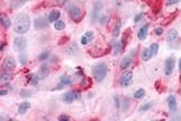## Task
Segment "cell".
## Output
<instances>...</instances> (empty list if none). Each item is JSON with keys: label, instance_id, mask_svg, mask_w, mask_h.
Returning <instances> with one entry per match:
<instances>
[{"label": "cell", "instance_id": "obj_1", "mask_svg": "<svg viewBox=\"0 0 181 121\" xmlns=\"http://www.w3.org/2000/svg\"><path fill=\"white\" fill-rule=\"evenodd\" d=\"M13 28L17 34H20V35L26 34L30 28V18H29V16L25 13H18L15 17V20L13 23Z\"/></svg>", "mask_w": 181, "mask_h": 121}, {"label": "cell", "instance_id": "obj_2", "mask_svg": "<svg viewBox=\"0 0 181 121\" xmlns=\"http://www.w3.org/2000/svg\"><path fill=\"white\" fill-rule=\"evenodd\" d=\"M92 74H93L94 81L100 83L105 79L107 74V65L106 63H99L92 68Z\"/></svg>", "mask_w": 181, "mask_h": 121}, {"label": "cell", "instance_id": "obj_3", "mask_svg": "<svg viewBox=\"0 0 181 121\" xmlns=\"http://www.w3.org/2000/svg\"><path fill=\"white\" fill-rule=\"evenodd\" d=\"M66 10L73 21H80L82 19V13H80V9L77 6L69 5V6L66 7Z\"/></svg>", "mask_w": 181, "mask_h": 121}, {"label": "cell", "instance_id": "obj_4", "mask_svg": "<svg viewBox=\"0 0 181 121\" xmlns=\"http://www.w3.org/2000/svg\"><path fill=\"white\" fill-rule=\"evenodd\" d=\"M132 77H133V72L132 71H124L120 77V84L122 87H129L132 84Z\"/></svg>", "mask_w": 181, "mask_h": 121}, {"label": "cell", "instance_id": "obj_5", "mask_svg": "<svg viewBox=\"0 0 181 121\" xmlns=\"http://www.w3.org/2000/svg\"><path fill=\"white\" fill-rule=\"evenodd\" d=\"M27 47V40L24 37H16L13 39V49L18 53H21L25 51Z\"/></svg>", "mask_w": 181, "mask_h": 121}, {"label": "cell", "instance_id": "obj_6", "mask_svg": "<svg viewBox=\"0 0 181 121\" xmlns=\"http://www.w3.org/2000/svg\"><path fill=\"white\" fill-rule=\"evenodd\" d=\"M102 7H103V5L101 2H99V1H96L93 5L92 11H91V21L92 23H95L96 20L99 19V13H100Z\"/></svg>", "mask_w": 181, "mask_h": 121}, {"label": "cell", "instance_id": "obj_7", "mask_svg": "<svg viewBox=\"0 0 181 121\" xmlns=\"http://www.w3.org/2000/svg\"><path fill=\"white\" fill-rule=\"evenodd\" d=\"M174 68V57L173 56H170L168 57L167 60L164 61V73L166 75H171L172 72H173Z\"/></svg>", "mask_w": 181, "mask_h": 121}, {"label": "cell", "instance_id": "obj_8", "mask_svg": "<svg viewBox=\"0 0 181 121\" xmlns=\"http://www.w3.org/2000/svg\"><path fill=\"white\" fill-rule=\"evenodd\" d=\"M133 53H134V51H131V53L129 54V55H126L125 57H123V60L121 61L120 67L122 70H126L127 67L131 65L132 60H133Z\"/></svg>", "mask_w": 181, "mask_h": 121}, {"label": "cell", "instance_id": "obj_9", "mask_svg": "<svg viewBox=\"0 0 181 121\" xmlns=\"http://www.w3.org/2000/svg\"><path fill=\"white\" fill-rule=\"evenodd\" d=\"M49 21L46 19V18H44V17H38V18H36L35 21H34V26L36 29H44V28H46L47 27V24H48Z\"/></svg>", "mask_w": 181, "mask_h": 121}, {"label": "cell", "instance_id": "obj_10", "mask_svg": "<svg viewBox=\"0 0 181 121\" xmlns=\"http://www.w3.org/2000/svg\"><path fill=\"white\" fill-rule=\"evenodd\" d=\"M61 100L65 103H72L74 100H76V91H68L63 94Z\"/></svg>", "mask_w": 181, "mask_h": 121}, {"label": "cell", "instance_id": "obj_11", "mask_svg": "<svg viewBox=\"0 0 181 121\" xmlns=\"http://www.w3.org/2000/svg\"><path fill=\"white\" fill-rule=\"evenodd\" d=\"M93 39H94V33L93 32H91V30H88V32H86V33L82 36V38H80V44H82V45H87L88 43H91Z\"/></svg>", "mask_w": 181, "mask_h": 121}, {"label": "cell", "instance_id": "obj_12", "mask_svg": "<svg viewBox=\"0 0 181 121\" xmlns=\"http://www.w3.org/2000/svg\"><path fill=\"white\" fill-rule=\"evenodd\" d=\"M2 65L3 67L8 70V71H13V68H15V65H16V63H15V60H13V57H6L3 62H2Z\"/></svg>", "mask_w": 181, "mask_h": 121}, {"label": "cell", "instance_id": "obj_13", "mask_svg": "<svg viewBox=\"0 0 181 121\" xmlns=\"http://www.w3.org/2000/svg\"><path fill=\"white\" fill-rule=\"evenodd\" d=\"M168 107L170 109V111H175L178 108V103H177V99L173 95H169L168 96Z\"/></svg>", "mask_w": 181, "mask_h": 121}, {"label": "cell", "instance_id": "obj_14", "mask_svg": "<svg viewBox=\"0 0 181 121\" xmlns=\"http://www.w3.org/2000/svg\"><path fill=\"white\" fill-rule=\"evenodd\" d=\"M59 17H60V11L58 9H54L48 15V21L49 23H56Z\"/></svg>", "mask_w": 181, "mask_h": 121}, {"label": "cell", "instance_id": "obj_15", "mask_svg": "<svg viewBox=\"0 0 181 121\" xmlns=\"http://www.w3.org/2000/svg\"><path fill=\"white\" fill-rule=\"evenodd\" d=\"M48 74H49V68H48V66H47V64H43V65L40 66L38 73H37L38 77H39V80L40 79H45V77H47Z\"/></svg>", "mask_w": 181, "mask_h": 121}, {"label": "cell", "instance_id": "obj_16", "mask_svg": "<svg viewBox=\"0 0 181 121\" xmlns=\"http://www.w3.org/2000/svg\"><path fill=\"white\" fill-rule=\"evenodd\" d=\"M147 29H149V25H144V26H142L139 29V32H138V38L140 40H144L147 38Z\"/></svg>", "mask_w": 181, "mask_h": 121}, {"label": "cell", "instance_id": "obj_17", "mask_svg": "<svg viewBox=\"0 0 181 121\" xmlns=\"http://www.w3.org/2000/svg\"><path fill=\"white\" fill-rule=\"evenodd\" d=\"M152 56H153V55H152V52H151L150 47L144 48V49L142 51V53H141V58H142L143 62H147V61L150 60Z\"/></svg>", "mask_w": 181, "mask_h": 121}, {"label": "cell", "instance_id": "obj_18", "mask_svg": "<svg viewBox=\"0 0 181 121\" xmlns=\"http://www.w3.org/2000/svg\"><path fill=\"white\" fill-rule=\"evenodd\" d=\"M59 82L64 85V87H68V85H72V84H73V80L71 79V76H68L66 74L60 75Z\"/></svg>", "mask_w": 181, "mask_h": 121}, {"label": "cell", "instance_id": "obj_19", "mask_svg": "<svg viewBox=\"0 0 181 121\" xmlns=\"http://www.w3.org/2000/svg\"><path fill=\"white\" fill-rule=\"evenodd\" d=\"M29 108H30V103H29L28 101H24V102H21V103L19 104V107H18V113L19 114L26 113Z\"/></svg>", "mask_w": 181, "mask_h": 121}, {"label": "cell", "instance_id": "obj_20", "mask_svg": "<svg viewBox=\"0 0 181 121\" xmlns=\"http://www.w3.org/2000/svg\"><path fill=\"white\" fill-rule=\"evenodd\" d=\"M178 37V30L175 28H171L167 34V40L168 42H173Z\"/></svg>", "mask_w": 181, "mask_h": 121}, {"label": "cell", "instance_id": "obj_21", "mask_svg": "<svg viewBox=\"0 0 181 121\" xmlns=\"http://www.w3.org/2000/svg\"><path fill=\"white\" fill-rule=\"evenodd\" d=\"M121 26H122V21H121V19H117L116 20V23H115V25H114V28H113V37H115V38L120 36Z\"/></svg>", "mask_w": 181, "mask_h": 121}, {"label": "cell", "instance_id": "obj_22", "mask_svg": "<svg viewBox=\"0 0 181 121\" xmlns=\"http://www.w3.org/2000/svg\"><path fill=\"white\" fill-rule=\"evenodd\" d=\"M27 81H28L31 85H37V83H38V81H39V77H38L37 74L30 73L27 75Z\"/></svg>", "mask_w": 181, "mask_h": 121}, {"label": "cell", "instance_id": "obj_23", "mask_svg": "<svg viewBox=\"0 0 181 121\" xmlns=\"http://www.w3.org/2000/svg\"><path fill=\"white\" fill-rule=\"evenodd\" d=\"M77 51H78V47H77V44H76V43H73V44L68 45L66 48V52L69 54V55H75V54L77 53Z\"/></svg>", "mask_w": 181, "mask_h": 121}, {"label": "cell", "instance_id": "obj_24", "mask_svg": "<svg viewBox=\"0 0 181 121\" xmlns=\"http://www.w3.org/2000/svg\"><path fill=\"white\" fill-rule=\"evenodd\" d=\"M0 19H1V25L5 27L6 29H8L9 27L11 26V21H10V19H9V18H7L5 15H1Z\"/></svg>", "mask_w": 181, "mask_h": 121}, {"label": "cell", "instance_id": "obj_25", "mask_svg": "<svg viewBox=\"0 0 181 121\" xmlns=\"http://www.w3.org/2000/svg\"><path fill=\"white\" fill-rule=\"evenodd\" d=\"M144 95H145V91H144V89H139L138 91H135V93H134V99H143L144 98Z\"/></svg>", "mask_w": 181, "mask_h": 121}, {"label": "cell", "instance_id": "obj_26", "mask_svg": "<svg viewBox=\"0 0 181 121\" xmlns=\"http://www.w3.org/2000/svg\"><path fill=\"white\" fill-rule=\"evenodd\" d=\"M54 28H55L56 30H63V29L65 28V23L61 21V20H57V21L55 23V25H54Z\"/></svg>", "mask_w": 181, "mask_h": 121}, {"label": "cell", "instance_id": "obj_27", "mask_svg": "<svg viewBox=\"0 0 181 121\" xmlns=\"http://www.w3.org/2000/svg\"><path fill=\"white\" fill-rule=\"evenodd\" d=\"M1 82L2 83H9L10 81H11V75L8 73H2L1 74Z\"/></svg>", "mask_w": 181, "mask_h": 121}, {"label": "cell", "instance_id": "obj_28", "mask_svg": "<svg viewBox=\"0 0 181 121\" xmlns=\"http://www.w3.org/2000/svg\"><path fill=\"white\" fill-rule=\"evenodd\" d=\"M122 47H123L122 43H121V42H116V43L114 44V55H116L119 52H121V51H122Z\"/></svg>", "mask_w": 181, "mask_h": 121}, {"label": "cell", "instance_id": "obj_29", "mask_svg": "<svg viewBox=\"0 0 181 121\" xmlns=\"http://www.w3.org/2000/svg\"><path fill=\"white\" fill-rule=\"evenodd\" d=\"M150 49H151V52H152V55H157L158 52H159V44L158 43H153L151 46H150Z\"/></svg>", "mask_w": 181, "mask_h": 121}, {"label": "cell", "instance_id": "obj_30", "mask_svg": "<svg viewBox=\"0 0 181 121\" xmlns=\"http://www.w3.org/2000/svg\"><path fill=\"white\" fill-rule=\"evenodd\" d=\"M151 107H152V102H147V103H145V104L141 106L139 110H140V111H147V110H149Z\"/></svg>", "mask_w": 181, "mask_h": 121}, {"label": "cell", "instance_id": "obj_31", "mask_svg": "<svg viewBox=\"0 0 181 121\" xmlns=\"http://www.w3.org/2000/svg\"><path fill=\"white\" fill-rule=\"evenodd\" d=\"M20 95H21V98H29L31 95V92H30V90H21Z\"/></svg>", "mask_w": 181, "mask_h": 121}, {"label": "cell", "instance_id": "obj_32", "mask_svg": "<svg viewBox=\"0 0 181 121\" xmlns=\"http://www.w3.org/2000/svg\"><path fill=\"white\" fill-rule=\"evenodd\" d=\"M49 57V52H44V53H41L38 56V60L39 61H45V60H47Z\"/></svg>", "mask_w": 181, "mask_h": 121}, {"label": "cell", "instance_id": "obj_33", "mask_svg": "<svg viewBox=\"0 0 181 121\" xmlns=\"http://www.w3.org/2000/svg\"><path fill=\"white\" fill-rule=\"evenodd\" d=\"M19 61L22 65H25L27 63V55L26 54H20L19 55Z\"/></svg>", "mask_w": 181, "mask_h": 121}, {"label": "cell", "instance_id": "obj_34", "mask_svg": "<svg viewBox=\"0 0 181 121\" xmlns=\"http://www.w3.org/2000/svg\"><path fill=\"white\" fill-rule=\"evenodd\" d=\"M154 34H155L157 36H160V35L163 34V29H162L161 27H158V28H155V29H154Z\"/></svg>", "mask_w": 181, "mask_h": 121}, {"label": "cell", "instance_id": "obj_35", "mask_svg": "<svg viewBox=\"0 0 181 121\" xmlns=\"http://www.w3.org/2000/svg\"><path fill=\"white\" fill-rule=\"evenodd\" d=\"M107 20H108V17H107V16L100 17V24H102V25H105V24L107 23Z\"/></svg>", "mask_w": 181, "mask_h": 121}, {"label": "cell", "instance_id": "obj_36", "mask_svg": "<svg viewBox=\"0 0 181 121\" xmlns=\"http://www.w3.org/2000/svg\"><path fill=\"white\" fill-rule=\"evenodd\" d=\"M68 39H69V38H68L67 36H63V37H61V39H60L59 42H58V44H59V45H63V44H66L67 42H68Z\"/></svg>", "mask_w": 181, "mask_h": 121}, {"label": "cell", "instance_id": "obj_37", "mask_svg": "<svg viewBox=\"0 0 181 121\" xmlns=\"http://www.w3.org/2000/svg\"><path fill=\"white\" fill-rule=\"evenodd\" d=\"M58 120L59 121H68L69 120V117L66 115V114H61V115L58 117Z\"/></svg>", "mask_w": 181, "mask_h": 121}, {"label": "cell", "instance_id": "obj_38", "mask_svg": "<svg viewBox=\"0 0 181 121\" xmlns=\"http://www.w3.org/2000/svg\"><path fill=\"white\" fill-rule=\"evenodd\" d=\"M181 0H167V5L168 6H172V5H175L178 2H180Z\"/></svg>", "mask_w": 181, "mask_h": 121}, {"label": "cell", "instance_id": "obj_39", "mask_svg": "<svg viewBox=\"0 0 181 121\" xmlns=\"http://www.w3.org/2000/svg\"><path fill=\"white\" fill-rule=\"evenodd\" d=\"M142 17H143V13H140L139 15H136L135 18H134V23H139V21L142 19Z\"/></svg>", "mask_w": 181, "mask_h": 121}, {"label": "cell", "instance_id": "obj_40", "mask_svg": "<svg viewBox=\"0 0 181 121\" xmlns=\"http://www.w3.org/2000/svg\"><path fill=\"white\" fill-rule=\"evenodd\" d=\"M7 93H8V91H7L6 89H1V91H0V95H1V96L6 95Z\"/></svg>", "mask_w": 181, "mask_h": 121}, {"label": "cell", "instance_id": "obj_41", "mask_svg": "<svg viewBox=\"0 0 181 121\" xmlns=\"http://www.w3.org/2000/svg\"><path fill=\"white\" fill-rule=\"evenodd\" d=\"M115 102H116V107L120 109V102H119V98L117 96H115Z\"/></svg>", "mask_w": 181, "mask_h": 121}, {"label": "cell", "instance_id": "obj_42", "mask_svg": "<svg viewBox=\"0 0 181 121\" xmlns=\"http://www.w3.org/2000/svg\"><path fill=\"white\" fill-rule=\"evenodd\" d=\"M5 47H6V43H1V48H0V51H1V52H2V51H3V48H5Z\"/></svg>", "mask_w": 181, "mask_h": 121}, {"label": "cell", "instance_id": "obj_43", "mask_svg": "<svg viewBox=\"0 0 181 121\" xmlns=\"http://www.w3.org/2000/svg\"><path fill=\"white\" fill-rule=\"evenodd\" d=\"M57 1H58V2H60V4H65L67 0H57Z\"/></svg>", "mask_w": 181, "mask_h": 121}, {"label": "cell", "instance_id": "obj_44", "mask_svg": "<svg viewBox=\"0 0 181 121\" xmlns=\"http://www.w3.org/2000/svg\"><path fill=\"white\" fill-rule=\"evenodd\" d=\"M179 70H180V72H181V58L179 60Z\"/></svg>", "mask_w": 181, "mask_h": 121}, {"label": "cell", "instance_id": "obj_45", "mask_svg": "<svg viewBox=\"0 0 181 121\" xmlns=\"http://www.w3.org/2000/svg\"><path fill=\"white\" fill-rule=\"evenodd\" d=\"M22 1H27V0H22Z\"/></svg>", "mask_w": 181, "mask_h": 121}]
</instances>
